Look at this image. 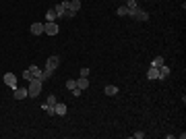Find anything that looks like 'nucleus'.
<instances>
[{
    "mask_svg": "<svg viewBox=\"0 0 186 139\" xmlns=\"http://www.w3.org/2000/svg\"><path fill=\"white\" fill-rule=\"evenodd\" d=\"M68 8H70V11H75V13H79V8H81V0H68Z\"/></svg>",
    "mask_w": 186,
    "mask_h": 139,
    "instance_id": "nucleus-13",
    "label": "nucleus"
},
{
    "mask_svg": "<svg viewBox=\"0 0 186 139\" xmlns=\"http://www.w3.org/2000/svg\"><path fill=\"white\" fill-rule=\"evenodd\" d=\"M58 31H60V27H58V23H56V21H46V23H43V33L58 35Z\"/></svg>",
    "mask_w": 186,
    "mask_h": 139,
    "instance_id": "nucleus-2",
    "label": "nucleus"
},
{
    "mask_svg": "<svg viewBox=\"0 0 186 139\" xmlns=\"http://www.w3.org/2000/svg\"><path fill=\"white\" fill-rule=\"evenodd\" d=\"M52 75H54V71H50V69H43V71H41V77H39V81L43 83V81H48V79H50Z\"/></svg>",
    "mask_w": 186,
    "mask_h": 139,
    "instance_id": "nucleus-11",
    "label": "nucleus"
},
{
    "mask_svg": "<svg viewBox=\"0 0 186 139\" xmlns=\"http://www.w3.org/2000/svg\"><path fill=\"white\" fill-rule=\"evenodd\" d=\"M31 33L33 35H41L43 33V23H33V25H31Z\"/></svg>",
    "mask_w": 186,
    "mask_h": 139,
    "instance_id": "nucleus-9",
    "label": "nucleus"
},
{
    "mask_svg": "<svg viewBox=\"0 0 186 139\" xmlns=\"http://www.w3.org/2000/svg\"><path fill=\"white\" fill-rule=\"evenodd\" d=\"M81 93H83V91L79 89V87H75V89H72V96H75V98H79V96H81Z\"/></svg>",
    "mask_w": 186,
    "mask_h": 139,
    "instance_id": "nucleus-26",
    "label": "nucleus"
},
{
    "mask_svg": "<svg viewBox=\"0 0 186 139\" xmlns=\"http://www.w3.org/2000/svg\"><path fill=\"white\" fill-rule=\"evenodd\" d=\"M76 87H79L81 91H85L87 87H89V79H87V77H81V79H76Z\"/></svg>",
    "mask_w": 186,
    "mask_h": 139,
    "instance_id": "nucleus-8",
    "label": "nucleus"
},
{
    "mask_svg": "<svg viewBox=\"0 0 186 139\" xmlns=\"http://www.w3.org/2000/svg\"><path fill=\"white\" fill-rule=\"evenodd\" d=\"M124 7L128 8V11H130V15H132L138 8V4H137V0H126V4H124Z\"/></svg>",
    "mask_w": 186,
    "mask_h": 139,
    "instance_id": "nucleus-12",
    "label": "nucleus"
},
{
    "mask_svg": "<svg viewBox=\"0 0 186 139\" xmlns=\"http://www.w3.org/2000/svg\"><path fill=\"white\" fill-rule=\"evenodd\" d=\"M81 77H89V69H87V67H83L81 69Z\"/></svg>",
    "mask_w": 186,
    "mask_h": 139,
    "instance_id": "nucleus-25",
    "label": "nucleus"
},
{
    "mask_svg": "<svg viewBox=\"0 0 186 139\" xmlns=\"http://www.w3.org/2000/svg\"><path fill=\"white\" fill-rule=\"evenodd\" d=\"M4 83L14 89V87H17V75H14V73H6V75H4Z\"/></svg>",
    "mask_w": 186,
    "mask_h": 139,
    "instance_id": "nucleus-5",
    "label": "nucleus"
},
{
    "mask_svg": "<svg viewBox=\"0 0 186 139\" xmlns=\"http://www.w3.org/2000/svg\"><path fill=\"white\" fill-rule=\"evenodd\" d=\"M147 77H149V79H153V81H155V79H159V69H157V67H149Z\"/></svg>",
    "mask_w": 186,
    "mask_h": 139,
    "instance_id": "nucleus-10",
    "label": "nucleus"
},
{
    "mask_svg": "<svg viewBox=\"0 0 186 139\" xmlns=\"http://www.w3.org/2000/svg\"><path fill=\"white\" fill-rule=\"evenodd\" d=\"M27 93H29L31 98H37V96L41 93V81H39V79H31V81H29Z\"/></svg>",
    "mask_w": 186,
    "mask_h": 139,
    "instance_id": "nucleus-1",
    "label": "nucleus"
},
{
    "mask_svg": "<svg viewBox=\"0 0 186 139\" xmlns=\"http://www.w3.org/2000/svg\"><path fill=\"white\" fill-rule=\"evenodd\" d=\"M27 96V87H14V100H25Z\"/></svg>",
    "mask_w": 186,
    "mask_h": 139,
    "instance_id": "nucleus-6",
    "label": "nucleus"
},
{
    "mask_svg": "<svg viewBox=\"0 0 186 139\" xmlns=\"http://www.w3.org/2000/svg\"><path fill=\"white\" fill-rule=\"evenodd\" d=\"M130 17H134L137 21H149V13H147V11H143V8H137Z\"/></svg>",
    "mask_w": 186,
    "mask_h": 139,
    "instance_id": "nucleus-4",
    "label": "nucleus"
},
{
    "mask_svg": "<svg viewBox=\"0 0 186 139\" xmlns=\"http://www.w3.org/2000/svg\"><path fill=\"white\" fill-rule=\"evenodd\" d=\"M54 114H58V116H64V114H66V104H62V102H56V106H54Z\"/></svg>",
    "mask_w": 186,
    "mask_h": 139,
    "instance_id": "nucleus-7",
    "label": "nucleus"
},
{
    "mask_svg": "<svg viewBox=\"0 0 186 139\" xmlns=\"http://www.w3.org/2000/svg\"><path fill=\"white\" fill-rule=\"evenodd\" d=\"M165 77H170V67H159V79H165Z\"/></svg>",
    "mask_w": 186,
    "mask_h": 139,
    "instance_id": "nucleus-17",
    "label": "nucleus"
},
{
    "mask_svg": "<svg viewBox=\"0 0 186 139\" xmlns=\"http://www.w3.org/2000/svg\"><path fill=\"white\" fill-rule=\"evenodd\" d=\"M116 13H118V17H130V11H128L126 7H120Z\"/></svg>",
    "mask_w": 186,
    "mask_h": 139,
    "instance_id": "nucleus-19",
    "label": "nucleus"
},
{
    "mask_svg": "<svg viewBox=\"0 0 186 139\" xmlns=\"http://www.w3.org/2000/svg\"><path fill=\"white\" fill-rule=\"evenodd\" d=\"M29 71H31V75H33V79H39V77H41V69H39V67H35V64H31V67H29Z\"/></svg>",
    "mask_w": 186,
    "mask_h": 139,
    "instance_id": "nucleus-14",
    "label": "nucleus"
},
{
    "mask_svg": "<svg viewBox=\"0 0 186 139\" xmlns=\"http://www.w3.org/2000/svg\"><path fill=\"white\" fill-rule=\"evenodd\" d=\"M103 91H105V96H116L118 87H116V85H105V89H103Z\"/></svg>",
    "mask_w": 186,
    "mask_h": 139,
    "instance_id": "nucleus-15",
    "label": "nucleus"
},
{
    "mask_svg": "<svg viewBox=\"0 0 186 139\" xmlns=\"http://www.w3.org/2000/svg\"><path fill=\"white\" fill-rule=\"evenodd\" d=\"M165 64V60H163V56H155V58H153V63H151V67H163Z\"/></svg>",
    "mask_w": 186,
    "mask_h": 139,
    "instance_id": "nucleus-16",
    "label": "nucleus"
},
{
    "mask_svg": "<svg viewBox=\"0 0 186 139\" xmlns=\"http://www.w3.org/2000/svg\"><path fill=\"white\" fill-rule=\"evenodd\" d=\"M134 137H137V139H143L145 133H143V131H137V133H134Z\"/></svg>",
    "mask_w": 186,
    "mask_h": 139,
    "instance_id": "nucleus-27",
    "label": "nucleus"
},
{
    "mask_svg": "<svg viewBox=\"0 0 186 139\" xmlns=\"http://www.w3.org/2000/svg\"><path fill=\"white\" fill-rule=\"evenodd\" d=\"M58 17H56V13H54V8H48V13H46V21H56Z\"/></svg>",
    "mask_w": 186,
    "mask_h": 139,
    "instance_id": "nucleus-20",
    "label": "nucleus"
},
{
    "mask_svg": "<svg viewBox=\"0 0 186 139\" xmlns=\"http://www.w3.org/2000/svg\"><path fill=\"white\" fill-rule=\"evenodd\" d=\"M23 79H25V81H31V79H33V75H31V71H25V73H23Z\"/></svg>",
    "mask_w": 186,
    "mask_h": 139,
    "instance_id": "nucleus-24",
    "label": "nucleus"
},
{
    "mask_svg": "<svg viewBox=\"0 0 186 139\" xmlns=\"http://www.w3.org/2000/svg\"><path fill=\"white\" fill-rule=\"evenodd\" d=\"M58 64H60V56H56V54L48 56V60H46V69L56 71V67H58Z\"/></svg>",
    "mask_w": 186,
    "mask_h": 139,
    "instance_id": "nucleus-3",
    "label": "nucleus"
},
{
    "mask_svg": "<svg viewBox=\"0 0 186 139\" xmlns=\"http://www.w3.org/2000/svg\"><path fill=\"white\" fill-rule=\"evenodd\" d=\"M56 102H58V100H56V96H50V98H48V102H46V104H48L50 108H54V106H56Z\"/></svg>",
    "mask_w": 186,
    "mask_h": 139,
    "instance_id": "nucleus-23",
    "label": "nucleus"
},
{
    "mask_svg": "<svg viewBox=\"0 0 186 139\" xmlns=\"http://www.w3.org/2000/svg\"><path fill=\"white\" fill-rule=\"evenodd\" d=\"M75 87H76V81H75V79H68V81H66V89L72 91Z\"/></svg>",
    "mask_w": 186,
    "mask_h": 139,
    "instance_id": "nucleus-22",
    "label": "nucleus"
},
{
    "mask_svg": "<svg viewBox=\"0 0 186 139\" xmlns=\"http://www.w3.org/2000/svg\"><path fill=\"white\" fill-rule=\"evenodd\" d=\"M64 11H66V8H64V4H56L54 7V13H56V17H64Z\"/></svg>",
    "mask_w": 186,
    "mask_h": 139,
    "instance_id": "nucleus-18",
    "label": "nucleus"
},
{
    "mask_svg": "<svg viewBox=\"0 0 186 139\" xmlns=\"http://www.w3.org/2000/svg\"><path fill=\"white\" fill-rule=\"evenodd\" d=\"M75 17H76L75 11H70V8H66V11H64V19H75Z\"/></svg>",
    "mask_w": 186,
    "mask_h": 139,
    "instance_id": "nucleus-21",
    "label": "nucleus"
}]
</instances>
